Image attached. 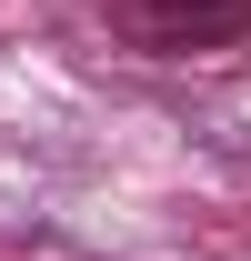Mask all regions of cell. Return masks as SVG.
<instances>
[{
	"instance_id": "1",
	"label": "cell",
	"mask_w": 251,
	"mask_h": 261,
	"mask_svg": "<svg viewBox=\"0 0 251 261\" xmlns=\"http://www.w3.org/2000/svg\"><path fill=\"white\" fill-rule=\"evenodd\" d=\"M141 50H211V40L251 31V0H121L111 10Z\"/></svg>"
}]
</instances>
